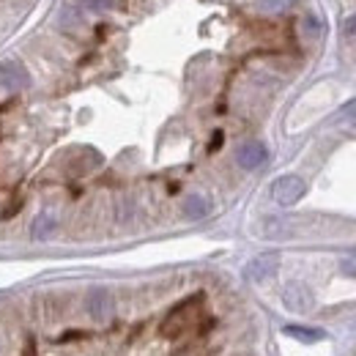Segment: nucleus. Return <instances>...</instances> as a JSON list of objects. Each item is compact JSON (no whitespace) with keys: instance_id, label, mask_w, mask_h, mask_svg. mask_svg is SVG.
<instances>
[{"instance_id":"7","label":"nucleus","mask_w":356,"mask_h":356,"mask_svg":"<svg viewBox=\"0 0 356 356\" xmlns=\"http://www.w3.org/2000/svg\"><path fill=\"white\" fill-rule=\"evenodd\" d=\"M55 230H58V217H55L52 211H42V214H36V217H33L31 236H33L36 241H47Z\"/></svg>"},{"instance_id":"10","label":"nucleus","mask_w":356,"mask_h":356,"mask_svg":"<svg viewBox=\"0 0 356 356\" xmlns=\"http://www.w3.org/2000/svg\"><path fill=\"white\" fill-rule=\"evenodd\" d=\"M296 0H261V8L264 11H288Z\"/></svg>"},{"instance_id":"3","label":"nucleus","mask_w":356,"mask_h":356,"mask_svg":"<svg viewBox=\"0 0 356 356\" xmlns=\"http://www.w3.org/2000/svg\"><path fill=\"white\" fill-rule=\"evenodd\" d=\"M236 162L244 170H258L268 162V148L261 140H247L244 145H238L236 151Z\"/></svg>"},{"instance_id":"12","label":"nucleus","mask_w":356,"mask_h":356,"mask_svg":"<svg viewBox=\"0 0 356 356\" xmlns=\"http://www.w3.org/2000/svg\"><path fill=\"white\" fill-rule=\"evenodd\" d=\"M340 268H343V274H348V277H356V255H348V258H343Z\"/></svg>"},{"instance_id":"8","label":"nucleus","mask_w":356,"mask_h":356,"mask_svg":"<svg viewBox=\"0 0 356 356\" xmlns=\"http://www.w3.org/2000/svg\"><path fill=\"white\" fill-rule=\"evenodd\" d=\"M209 200L203 197V195H189L186 200H184V217L186 220H203L206 214H209Z\"/></svg>"},{"instance_id":"1","label":"nucleus","mask_w":356,"mask_h":356,"mask_svg":"<svg viewBox=\"0 0 356 356\" xmlns=\"http://www.w3.org/2000/svg\"><path fill=\"white\" fill-rule=\"evenodd\" d=\"M305 192H307L305 178L293 176V173L280 176L271 184V197H274V203H280V206H293V203H299V200L305 197Z\"/></svg>"},{"instance_id":"2","label":"nucleus","mask_w":356,"mask_h":356,"mask_svg":"<svg viewBox=\"0 0 356 356\" xmlns=\"http://www.w3.org/2000/svg\"><path fill=\"white\" fill-rule=\"evenodd\" d=\"M86 310H88L90 321H96V323L110 321V318H113V312H115L113 293H110V291H104V288H93V291L88 293V299H86Z\"/></svg>"},{"instance_id":"11","label":"nucleus","mask_w":356,"mask_h":356,"mask_svg":"<svg viewBox=\"0 0 356 356\" xmlns=\"http://www.w3.org/2000/svg\"><path fill=\"white\" fill-rule=\"evenodd\" d=\"M113 3L115 0H83V6L88 11H107V8H113Z\"/></svg>"},{"instance_id":"6","label":"nucleus","mask_w":356,"mask_h":356,"mask_svg":"<svg viewBox=\"0 0 356 356\" xmlns=\"http://www.w3.org/2000/svg\"><path fill=\"white\" fill-rule=\"evenodd\" d=\"M280 266V258H277V252H266V255H258V258H252L247 268H244V274H247V280H268L274 271Z\"/></svg>"},{"instance_id":"13","label":"nucleus","mask_w":356,"mask_h":356,"mask_svg":"<svg viewBox=\"0 0 356 356\" xmlns=\"http://www.w3.org/2000/svg\"><path fill=\"white\" fill-rule=\"evenodd\" d=\"M346 31H348L351 36H356V14H351V17L346 19Z\"/></svg>"},{"instance_id":"14","label":"nucleus","mask_w":356,"mask_h":356,"mask_svg":"<svg viewBox=\"0 0 356 356\" xmlns=\"http://www.w3.org/2000/svg\"><path fill=\"white\" fill-rule=\"evenodd\" d=\"M220 145H222V132H217V134H214V143H211V151H217Z\"/></svg>"},{"instance_id":"4","label":"nucleus","mask_w":356,"mask_h":356,"mask_svg":"<svg viewBox=\"0 0 356 356\" xmlns=\"http://www.w3.org/2000/svg\"><path fill=\"white\" fill-rule=\"evenodd\" d=\"M282 302L291 312H310L312 310V291L305 282H288L282 291Z\"/></svg>"},{"instance_id":"5","label":"nucleus","mask_w":356,"mask_h":356,"mask_svg":"<svg viewBox=\"0 0 356 356\" xmlns=\"http://www.w3.org/2000/svg\"><path fill=\"white\" fill-rule=\"evenodd\" d=\"M31 77L25 72V66L19 60H3L0 63V86L8 90H22L28 88Z\"/></svg>"},{"instance_id":"15","label":"nucleus","mask_w":356,"mask_h":356,"mask_svg":"<svg viewBox=\"0 0 356 356\" xmlns=\"http://www.w3.org/2000/svg\"><path fill=\"white\" fill-rule=\"evenodd\" d=\"M351 127L356 129V115H351Z\"/></svg>"},{"instance_id":"9","label":"nucleus","mask_w":356,"mask_h":356,"mask_svg":"<svg viewBox=\"0 0 356 356\" xmlns=\"http://www.w3.org/2000/svg\"><path fill=\"white\" fill-rule=\"evenodd\" d=\"M282 332H285L288 337L299 340V343H318V340H323V332H321V329H312V326H299V323H291V326H285Z\"/></svg>"}]
</instances>
